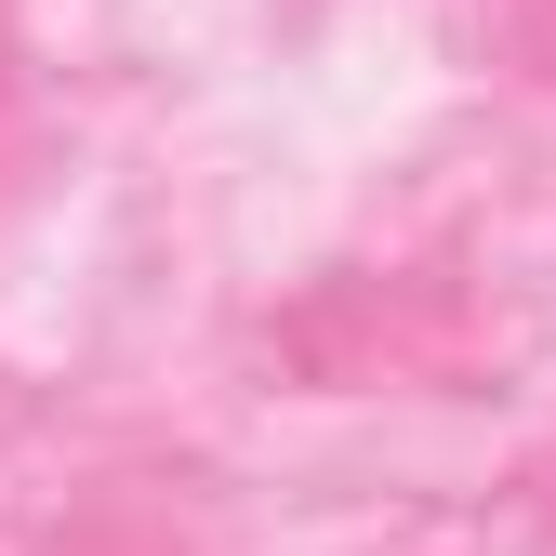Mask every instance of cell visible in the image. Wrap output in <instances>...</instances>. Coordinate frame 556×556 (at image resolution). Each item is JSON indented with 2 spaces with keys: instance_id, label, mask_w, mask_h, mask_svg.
Masks as SVG:
<instances>
[{
  "instance_id": "cell-1",
  "label": "cell",
  "mask_w": 556,
  "mask_h": 556,
  "mask_svg": "<svg viewBox=\"0 0 556 556\" xmlns=\"http://www.w3.org/2000/svg\"><path fill=\"white\" fill-rule=\"evenodd\" d=\"M504 53L530 93H556V0H504Z\"/></svg>"
},
{
  "instance_id": "cell-3",
  "label": "cell",
  "mask_w": 556,
  "mask_h": 556,
  "mask_svg": "<svg viewBox=\"0 0 556 556\" xmlns=\"http://www.w3.org/2000/svg\"><path fill=\"white\" fill-rule=\"evenodd\" d=\"M0 106H14V14H0Z\"/></svg>"
},
{
  "instance_id": "cell-2",
  "label": "cell",
  "mask_w": 556,
  "mask_h": 556,
  "mask_svg": "<svg viewBox=\"0 0 556 556\" xmlns=\"http://www.w3.org/2000/svg\"><path fill=\"white\" fill-rule=\"evenodd\" d=\"M530 556H556V438L530 451Z\"/></svg>"
}]
</instances>
